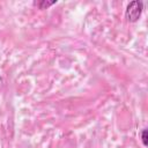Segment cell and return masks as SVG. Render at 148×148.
<instances>
[{"mask_svg": "<svg viewBox=\"0 0 148 148\" xmlns=\"http://www.w3.org/2000/svg\"><path fill=\"white\" fill-rule=\"evenodd\" d=\"M54 3H57V1H56V0H53V1L40 0V1H35V2H34V5H35V6H37L39 9H46V8H49L50 6H52V5H54Z\"/></svg>", "mask_w": 148, "mask_h": 148, "instance_id": "7a4b0ae2", "label": "cell"}, {"mask_svg": "<svg viewBox=\"0 0 148 148\" xmlns=\"http://www.w3.org/2000/svg\"><path fill=\"white\" fill-rule=\"evenodd\" d=\"M141 141H142L143 146L147 147L148 141H147V130H146V128H143V130L141 131Z\"/></svg>", "mask_w": 148, "mask_h": 148, "instance_id": "3957f363", "label": "cell"}, {"mask_svg": "<svg viewBox=\"0 0 148 148\" xmlns=\"http://www.w3.org/2000/svg\"><path fill=\"white\" fill-rule=\"evenodd\" d=\"M142 10H143V2L140 0H135L127 5L125 16L128 22H136L141 16Z\"/></svg>", "mask_w": 148, "mask_h": 148, "instance_id": "6da1fadb", "label": "cell"}]
</instances>
